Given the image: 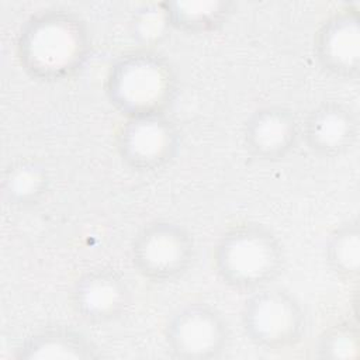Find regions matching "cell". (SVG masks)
<instances>
[{"label":"cell","mask_w":360,"mask_h":360,"mask_svg":"<svg viewBox=\"0 0 360 360\" xmlns=\"http://www.w3.org/2000/svg\"><path fill=\"white\" fill-rule=\"evenodd\" d=\"M91 49L87 22L75 11L51 7L31 14L17 35L22 70L41 82H62L77 73Z\"/></svg>","instance_id":"6da1fadb"},{"label":"cell","mask_w":360,"mask_h":360,"mask_svg":"<svg viewBox=\"0 0 360 360\" xmlns=\"http://www.w3.org/2000/svg\"><path fill=\"white\" fill-rule=\"evenodd\" d=\"M212 269L229 288L250 294L271 285L284 270L285 250L266 225L246 221L226 228L215 240Z\"/></svg>","instance_id":"7a4b0ae2"},{"label":"cell","mask_w":360,"mask_h":360,"mask_svg":"<svg viewBox=\"0 0 360 360\" xmlns=\"http://www.w3.org/2000/svg\"><path fill=\"white\" fill-rule=\"evenodd\" d=\"M177 93L179 79L172 63L145 48L118 56L105 76L107 98L125 118L163 115Z\"/></svg>","instance_id":"3957f363"},{"label":"cell","mask_w":360,"mask_h":360,"mask_svg":"<svg viewBox=\"0 0 360 360\" xmlns=\"http://www.w3.org/2000/svg\"><path fill=\"white\" fill-rule=\"evenodd\" d=\"M240 323L255 346L277 352L301 342L307 330V315L292 292L269 285L248 294Z\"/></svg>","instance_id":"277c9868"},{"label":"cell","mask_w":360,"mask_h":360,"mask_svg":"<svg viewBox=\"0 0 360 360\" xmlns=\"http://www.w3.org/2000/svg\"><path fill=\"white\" fill-rule=\"evenodd\" d=\"M129 257L135 271L152 283H170L181 278L195 259L193 233L173 221L145 224L132 238Z\"/></svg>","instance_id":"5b68a950"},{"label":"cell","mask_w":360,"mask_h":360,"mask_svg":"<svg viewBox=\"0 0 360 360\" xmlns=\"http://www.w3.org/2000/svg\"><path fill=\"white\" fill-rule=\"evenodd\" d=\"M229 340L226 318L207 302H190L177 308L165 326L166 347L177 359H217L228 349Z\"/></svg>","instance_id":"8992f818"},{"label":"cell","mask_w":360,"mask_h":360,"mask_svg":"<svg viewBox=\"0 0 360 360\" xmlns=\"http://www.w3.org/2000/svg\"><path fill=\"white\" fill-rule=\"evenodd\" d=\"M180 131L163 115L125 118L115 132V148L121 160L136 172H156L177 155Z\"/></svg>","instance_id":"52a82bcc"},{"label":"cell","mask_w":360,"mask_h":360,"mask_svg":"<svg viewBox=\"0 0 360 360\" xmlns=\"http://www.w3.org/2000/svg\"><path fill=\"white\" fill-rule=\"evenodd\" d=\"M75 314L89 323L104 325L120 319L131 307L132 290L127 278L111 267L83 271L69 292Z\"/></svg>","instance_id":"ba28073f"},{"label":"cell","mask_w":360,"mask_h":360,"mask_svg":"<svg viewBox=\"0 0 360 360\" xmlns=\"http://www.w3.org/2000/svg\"><path fill=\"white\" fill-rule=\"evenodd\" d=\"M359 7L335 8L314 34V55L319 66L333 77L352 80L360 72Z\"/></svg>","instance_id":"9c48e42d"},{"label":"cell","mask_w":360,"mask_h":360,"mask_svg":"<svg viewBox=\"0 0 360 360\" xmlns=\"http://www.w3.org/2000/svg\"><path fill=\"white\" fill-rule=\"evenodd\" d=\"M245 149L262 162H278L297 148L301 124L295 114L280 104L256 108L242 128Z\"/></svg>","instance_id":"30bf717a"},{"label":"cell","mask_w":360,"mask_h":360,"mask_svg":"<svg viewBox=\"0 0 360 360\" xmlns=\"http://www.w3.org/2000/svg\"><path fill=\"white\" fill-rule=\"evenodd\" d=\"M357 136V112L340 100L322 101L301 124V139L309 152L321 158L345 155L354 146Z\"/></svg>","instance_id":"8fae6325"},{"label":"cell","mask_w":360,"mask_h":360,"mask_svg":"<svg viewBox=\"0 0 360 360\" xmlns=\"http://www.w3.org/2000/svg\"><path fill=\"white\" fill-rule=\"evenodd\" d=\"M17 359H97V346L69 326H48L25 338L15 349Z\"/></svg>","instance_id":"7c38bea8"},{"label":"cell","mask_w":360,"mask_h":360,"mask_svg":"<svg viewBox=\"0 0 360 360\" xmlns=\"http://www.w3.org/2000/svg\"><path fill=\"white\" fill-rule=\"evenodd\" d=\"M51 187L48 169L37 159L18 158L10 162L1 180L4 200L15 208H30L42 201Z\"/></svg>","instance_id":"4fadbf2b"},{"label":"cell","mask_w":360,"mask_h":360,"mask_svg":"<svg viewBox=\"0 0 360 360\" xmlns=\"http://www.w3.org/2000/svg\"><path fill=\"white\" fill-rule=\"evenodd\" d=\"M170 28L188 34H208L221 28L233 14L235 3L214 1H163Z\"/></svg>","instance_id":"5bb4252c"},{"label":"cell","mask_w":360,"mask_h":360,"mask_svg":"<svg viewBox=\"0 0 360 360\" xmlns=\"http://www.w3.org/2000/svg\"><path fill=\"white\" fill-rule=\"evenodd\" d=\"M323 256L329 270L340 280L349 281L359 276L360 231L356 219L339 224L328 235Z\"/></svg>","instance_id":"9a60e30c"},{"label":"cell","mask_w":360,"mask_h":360,"mask_svg":"<svg viewBox=\"0 0 360 360\" xmlns=\"http://www.w3.org/2000/svg\"><path fill=\"white\" fill-rule=\"evenodd\" d=\"M359 346L356 323L340 321L325 329L319 336L316 353L318 357L323 359H352L357 356Z\"/></svg>","instance_id":"2e32d148"},{"label":"cell","mask_w":360,"mask_h":360,"mask_svg":"<svg viewBox=\"0 0 360 360\" xmlns=\"http://www.w3.org/2000/svg\"><path fill=\"white\" fill-rule=\"evenodd\" d=\"M131 34L142 44L158 41L170 28L163 1L143 3L136 7L129 20Z\"/></svg>","instance_id":"e0dca14e"}]
</instances>
